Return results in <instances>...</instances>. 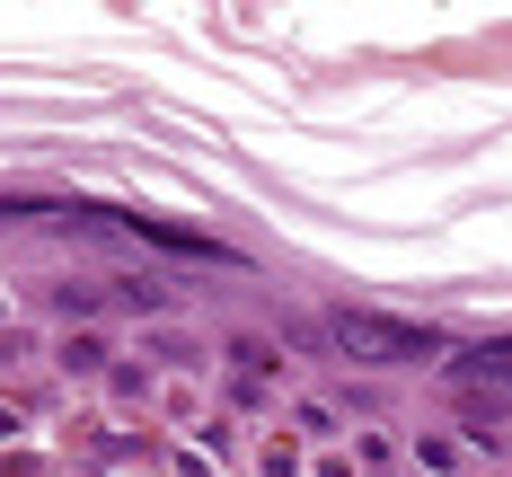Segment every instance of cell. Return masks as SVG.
<instances>
[{
	"label": "cell",
	"mask_w": 512,
	"mask_h": 477,
	"mask_svg": "<svg viewBox=\"0 0 512 477\" xmlns=\"http://www.w3.org/2000/svg\"><path fill=\"white\" fill-rule=\"evenodd\" d=\"M336 336H345L354 354H371V363H398V354H424V336H415V327H389V318H362V310H345V318H336Z\"/></svg>",
	"instance_id": "obj_1"
}]
</instances>
